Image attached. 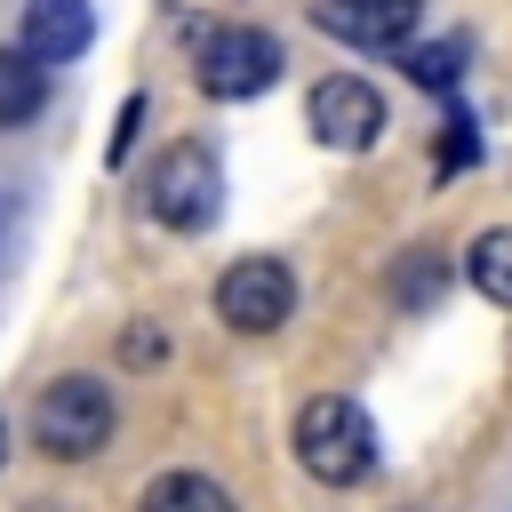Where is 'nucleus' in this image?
<instances>
[{"instance_id": "nucleus-1", "label": "nucleus", "mask_w": 512, "mask_h": 512, "mask_svg": "<svg viewBox=\"0 0 512 512\" xmlns=\"http://www.w3.org/2000/svg\"><path fill=\"white\" fill-rule=\"evenodd\" d=\"M296 464L320 480V488H360L376 472V424L360 400L344 392H320L296 408Z\"/></svg>"}, {"instance_id": "nucleus-17", "label": "nucleus", "mask_w": 512, "mask_h": 512, "mask_svg": "<svg viewBox=\"0 0 512 512\" xmlns=\"http://www.w3.org/2000/svg\"><path fill=\"white\" fill-rule=\"evenodd\" d=\"M0 464H8V416H0Z\"/></svg>"}, {"instance_id": "nucleus-6", "label": "nucleus", "mask_w": 512, "mask_h": 512, "mask_svg": "<svg viewBox=\"0 0 512 512\" xmlns=\"http://www.w3.org/2000/svg\"><path fill=\"white\" fill-rule=\"evenodd\" d=\"M304 120H312L320 144H336V152H368V144L384 136V96H376L360 72H328V80L304 96Z\"/></svg>"}, {"instance_id": "nucleus-11", "label": "nucleus", "mask_w": 512, "mask_h": 512, "mask_svg": "<svg viewBox=\"0 0 512 512\" xmlns=\"http://www.w3.org/2000/svg\"><path fill=\"white\" fill-rule=\"evenodd\" d=\"M464 280H472L488 304H512V224H496V232H480V240L464 248Z\"/></svg>"}, {"instance_id": "nucleus-13", "label": "nucleus", "mask_w": 512, "mask_h": 512, "mask_svg": "<svg viewBox=\"0 0 512 512\" xmlns=\"http://www.w3.org/2000/svg\"><path fill=\"white\" fill-rule=\"evenodd\" d=\"M440 288H448L440 256H432V248H408V256H400V272H392V296H400V304H432Z\"/></svg>"}, {"instance_id": "nucleus-4", "label": "nucleus", "mask_w": 512, "mask_h": 512, "mask_svg": "<svg viewBox=\"0 0 512 512\" xmlns=\"http://www.w3.org/2000/svg\"><path fill=\"white\" fill-rule=\"evenodd\" d=\"M280 80V40L256 32V24H216L200 40V88L216 104H240V96H264Z\"/></svg>"}, {"instance_id": "nucleus-15", "label": "nucleus", "mask_w": 512, "mask_h": 512, "mask_svg": "<svg viewBox=\"0 0 512 512\" xmlns=\"http://www.w3.org/2000/svg\"><path fill=\"white\" fill-rule=\"evenodd\" d=\"M136 120H144V96H128V104H120V120H112V160H128V144H136Z\"/></svg>"}, {"instance_id": "nucleus-10", "label": "nucleus", "mask_w": 512, "mask_h": 512, "mask_svg": "<svg viewBox=\"0 0 512 512\" xmlns=\"http://www.w3.org/2000/svg\"><path fill=\"white\" fill-rule=\"evenodd\" d=\"M136 512H232V496H224V480H208V472H160V480L136 496Z\"/></svg>"}, {"instance_id": "nucleus-5", "label": "nucleus", "mask_w": 512, "mask_h": 512, "mask_svg": "<svg viewBox=\"0 0 512 512\" xmlns=\"http://www.w3.org/2000/svg\"><path fill=\"white\" fill-rule=\"evenodd\" d=\"M288 312H296V280H288L280 256H240V264H224V280H216V320H224V328L272 336Z\"/></svg>"}, {"instance_id": "nucleus-3", "label": "nucleus", "mask_w": 512, "mask_h": 512, "mask_svg": "<svg viewBox=\"0 0 512 512\" xmlns=\"http://www.w3.org/2000/svg\"><path fill=\"white\" fill-rule=\"evenodd\" d=\"M144 208H152V224H168V232H208L216 208H224V168H216V152H208V144H168L160 168L144 176Z\"/></svg>"}, {"instance_id": "nucleus-9", "label": "nucleus", "mask_w": 512, "mask_h": 512, "mask_svg": "<svg viewBox=\"0 0 512 512\" xmlns=\"http://www.w3.org/2000/svg\"><path fill=\"white\" fill-rule=\"evenodd\" d=\"M40 104H48V64H32L24 48H0V128L40 120Z\"/></svg>"}, {"instance_id": "nucleus-12", "label": "nucleus", "mask_w": 512, "mask_h": 512, "mask_svg": "<svg viewBox=\"0 0 512 512\" xmlns=\"http://www.w3.org/2000/svg\"><path fill=\"white\" fill-rule=\"evenodd\" d=\"M400 72H408L416 88H432V96H448V88L464 80V40H416V48L400 56Z\"/></svg>"}, {"instance_id": "nucleus-2", "label": "nucleus", "mask_w": 512, "mask_h": 512, "mask_svg": "<svg viewBox=\"0 0 512 512\" xmlns=\"http://www.w3.org/2000/svg\"><path fill=\"white\" fill-rule=\"evenodd\" d=\"M32 440H40V456H56V464L96 456V448L112 440V384H96V376H56V384L32 400Z\"/></svg>"}, {"instance_id": "nucleus-7", "label": "nucleus", "mask_w": 512, "mask_h": 512, "mask_svg": "<svg viewBox=\"0 0 512 512\" xmlns=\"http://www.w3.org/2000/svg\"><path fill=\"white\" fill-rule=\"evenodd\" d=\"M424 0H312V24L352 48H408Z\"/></svg>"}, {"instance_id": "nucleus-14", "label": "nucleus", "mask_w": 512, "mask_h": 512, "mask_svg": "<svg viewBox=\"0 0 512 512\" xmlns=\"http://www.w3.org/2000/svg\"><path fill=\"white\" fill-rule=\"evenodd\" d=\"M472 160H480V128L456 112V120L440 128V176H456V168H472Z\"/></svg>"}, {"instance_id": "nucleus-16", "label": "nucleus", "mask_w": 512, "mask_h": 512, "mask_svg": "<svg viewBox=\"0 0 512 512\" xmlns=\"http://www.w3.org/2000/svg\"><path fill=\"white\" fill-rule=\"evenodd\" d=\"M120 360L152 368V360H160V328H128V336H120Z\"/></svg>"}, {"instance_id": "nucleus-8", "label": "nucleus", "mask_w": 512, "mask_h": 512, "mask_svg": "<svg viewBox=\"0 0 512 512\" xmlns=\"http://www.w3.org/2000/svg\"><path fill=\"white\" fill-rule=\"evenodd\" d=\"M88 40H96V8L88 0H24V56L32 64H72V56H88Z\"/></svg>"}]
</instances>
